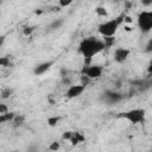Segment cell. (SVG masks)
<instances>
[{"label":"cell","mask_w":152,"mask_h":152,"mask_svg":"<svg viewBox=\"0 0 152 152\" xmlns=\"http://www.w3.org/2000/svg\"><path fill=\"white\" fill-rule=\"evenodd\" d=\"M128 57H129V50L126 48H116L113 53V58L116 63H124L127 61Z\"/></svg>","instance_id":"8"},{"label":"cell","mask_w":152,"mask_h":152,"mask_svg":"<svg viewBox=\"0 0 152 152\" xmlns=\"http://www.w3.org/2000/svg\"><path fill=\"white\" fill-rule=\"evenodd\" d=\"M102 71H103V69H102L101 65H87V66L83 68L82 74H83V76H86L87 78L93 80V78H99V77H101Z\"/></svg>","instance_id":"5"},{"label":"cell","mask_w":152,"mask_h":152,"mask_svg":"<svg viewBox=\"0 0 152 152\" xmlns=\"http://www.w3.org/2000/svg\"><path fill=\"white\" fill-rule=\"evenodd\" d=\"M141 4L144 6H148V5H152V0H150V1H141Z\"/></svg>","instance_id":"24"},{"label":"cell","mask_w":152,"mask_h":152,"mask_svg":"<svg viewBox=\"0 0 152 152\" xmlns=\"http://www.w3.org/2000/svg\"><path fill=\"white\" fill-rule=\"evenodd\" d=\"M27 151H28V152H38V151H37V147H36L34 145H33V146H30Z\"/></svg>","instance_id":"23"},{"label":"cell","mask_w":152,"mask_h":152,"mask_svg":"<svg viewBox=\"0 0 152 152\" xmlns=\"http://www.w3.org/2000/svg\"><path fill=\"white\" fill-rule=\"evenodd\" d=\"M58 121H59V118H58V116H51V118L48 119V124H49L50 126H52V127L56 126Z\"/></svg>","instance_id":"14"},{"label":"cell","mask_w":152,"mask_h":152,"mask_svg":"<svg viewBox=\"0 0 152 152\" xmlns=\"http://www.w3.org/2000/svg\"><path fill=\"white\" fill-rule=\"evenodd\" d=\"M72 135H74V132H65V133L63 134V139H68V140H71Z\"/></svg>","instance_id":"21"},{"label":"cell","mask_w":152,"mask_h":152,"mask_svg":"<svg viewBox=\"0 0 152 152\" xmlns=\"http://www.w3.org/2000/svg\"><path fill=\"white\" fill-rule=\"evenodd\" d=\"M71 2H72L71 0H61L58 4H59V6H62V7H65V6H69Z\"/></svg>","instance_id":"20"},{"label":"cell","mask_w":152,"mask_h":152,"mask_svg":"<svg viewBox=\"0 0 152 152\" xmlns=\"http://www.w3.org/2000/svg\"><path fill=\"white\" fill-rule=\"evenodd\" d=\"M13 152H18V151H13Z\"/></svg>","instance_id":"25"},{"label":"cell","mask_w":152,"mask_h":152,"mask_svg":"<svg viewBox=\"0 0 152 152\" xmlns=\"http://www.w3.org/2000/svg\"><path fill=\"white\" fill-rule=\"evenodd\" d=\"M63 23H64V20L63 19H55L53 21H51L50 24H49V31H55V30H58V28H61L62 27V25H63Z\"/></svg>","instance_id":"10"},{"label":"cell","mask_w":152,"mask_h":152,"mask_svg":"<svg viewBox=\"0 0 152 152\" xmlns=\"http://www.w3.org/2000/svg\"><path fill=\"white\" fill-rule=\"evenodd\" d=\"M33 31H34V28H33L32 26H27V27L24 28V34H25V36H30Z\"/></svg>","instance_id":"19"},{"label":"cell","mask_w":152,"mask_h":152,"mask_svg":"<svg viewBox=\"0 0 152 152\" xmlns=\"http://www.w3.org/2000/svg\"><path fill=\"white\" fill-rule=\"evenodd\" d=\"M122 97H124V96H122L120 93L112 91V90H107V91H104V93L102 94L101 100H102L103 102L108 103V104H114V103H116V102L121 101V100H122Z\"/></svg>","instance_id":"6"},{"label":"cell","mask_w":152,"mask_h":152,"mask_svg":"<svg viewBox=\"0 0 152 152\" xmlns=\"http://www.w3.org/2000/svg\"><path fill=\"white\" fill-rule=\"evenodd\" d=\"M24 120H25L24 115H15V118H14V120L12 122H13L14 127H18V126H21L24 124Z\"/></svg>","instance_id":"13"},{"label":"cell","mask_w":152,"mask_h":152,"mask_svg":"<svg viewBox=\"0 0 152 152\" xmlns=\"http://www.w3.org/2000/svg\"><path fill=\"white\" fill-rule=\"evenodd\" d=\"M6 113H8V108H7V106L5 103H1L0 104V115H4Z\"/></svg>","instance_id":"18"},{"label":"cell","mask_w":152,"mask_h":152,"mask_svg":"<svg viewBox=\"0 0 152 152\" xmlns=\"http://www.w3.org/2000/svg\"><path fill=\"white\" fill-rule=\"evenodd\" d=\"M15 118V114L12 113V112H8L4 115H0V121L1 122H6V121H13Z\"/></svg>","instance_id":"12"},{"label":"cell","mask_w":152,"mask_h":152,"mask_svg":"<svg viewBox=\"0 0 152 152\" xmlns=\"http://www.w3.org/2000/svg\"><path fill=\"white\" fill-rule=\"evenodd\" d=\"M59 147H61V144H59L58 141H53V142H51L50 146H49V148H50L51 151H53V152H57V151L59 150Z\"/></svg>","instance_id":"15"},{"label":"cell","mask_w":152,"mask_h":152,"mask_svg":"<svg viewBox=\"0 0 152 152\" xmlns=\"http://www.w3.org/2000/svg\"><path fill=\"white\" fill-rule=\"evenodd\" d=\"M11 94H12V89H10V88L1 90V97H2V99H8Z\"/></svg>","instance_id":"16"},{"label":"cell","mask_w":152,"mask_h":152,"mask_svg":"<svg viewBox=\"0 0 152 152\" xmlns=\"http://www.w3.org/2000/svg\"><path fill=\"white\" fill-rule=\"evenodd\" d=\"M104 48H106V44L103 40L97 39L95 37H88V38H84L80 43L78 51L86 59H90L95 55H97L102 50H104Z\"/></svg>","instance_id":"1"},{"label":"cell","mask_w":152,"mask_h":152,"mask_svg":"<svg viewBox=\"0 0 152 152\" xmlns=\"http://www.w3.org/2000/svg\"><path fill=\"white\" fill-rule=\"evenodd\" d=\"M52 64H53V62H52V61H48V62L39 63L38 65H36V66H34V69H33V74H34L36 76L43 75V74H45L48 70H50V68L52 66Z\"/></svg>","instance_id":"9"},{"label":"cell","mask_w":152,"mask_h":152,"mask_svg":"<svg viewBox=\"0 0 152 152\" xmlns=\"http://www.w3.org/2000/svg\"><path fill=\"white\" fill-rule=\"evenodd\" d=\"M121 21H122L121 18H115V19H110V20L103 21L102 24L99 25L97 31H99V33L102 37H104V38H112L116 33V31H118L119 25H120Z\"/></svg>","instance_id":"2"},{"label":"cell","mask_w":152,"mask_h":152,"mask_svg":"<svg viewBox=\"0 0 152 152\" xmlns=\"http://www.w3.org/2000/svg\"><path fill=\"white\" fill-rule=\"evenodd\" d=\"M96 12H97L99 14H101V15H106V10H104V8H102V7L96 8Z\"/></svg>","instance_id":"22"},{"label":"cell","mask_w":152,"mask_h":152,"mask_svg":"<svg viewBox=\"0 0 152 152\" xmlns=\"http://www.w3.org/2000/svg\"><path fill=\"white\" fill-rule=\"evenodd\" d=\"M84 90H86V84H71L66 89L65 96L68 99H75V97H78L80 95H82V93Z\"/></svg>","instance_id":"7"},{"label":"cell","mask_w":152,"mask_h":152,"mask_svg":"<svg viewBox=\"0 0 152 152\" xmlns=\"http://www.w3.org/2000/svg\"><path fill=\"white\" fill-rule=\"evenodd\" d=\"M84 140V137L81 134V133H78V132H74V135H72V138H71V142H72V145H77V144H80V142H82Z\"/></svg>","instance_id":"11"},{"label":"cell","mask_w":152,"mask_h":152,"mask_svg":"<svg viewBox=\"0 0 152 152\" xmlns=\"http://www.w3.org/2000/svg\"><path fill=\"white\" fill-rule=\"evenodd\" d=\"M144 51H145L146 53H152V38H151V39H148V42L146 43Z\"/></svg>","instance_id":"17"},{"label":"cell","mask_w":152,"mask_h":152,"mask_svg":"<svg viewBox=\"0 0 152 152\" xmlns=\"http://www.w3.org/2000/svg\"><path fill=\"white\" fill-rule=\"evenodd\" d=\"M118 118H122V119L127 120L128 122H131L132 125L144 124L145 118H146V112L142 108H135V109H131V110L120 113L118 115Z\"/></svg>","instance_id":"3"},{"label":"cell","mask_w":152,"mask_h":152,"mask_svg":"<svg viewBox=\"0 0 152 152\" xmlns=\"http://www.w3.org/2000/svg\"><path fill=\"white\" fill-rule=\"evenodd\" d=\"M138 26L142 32L152 30V11H142L138 14Z\"/></svg>","instance_id":"4"}]
</instances>
